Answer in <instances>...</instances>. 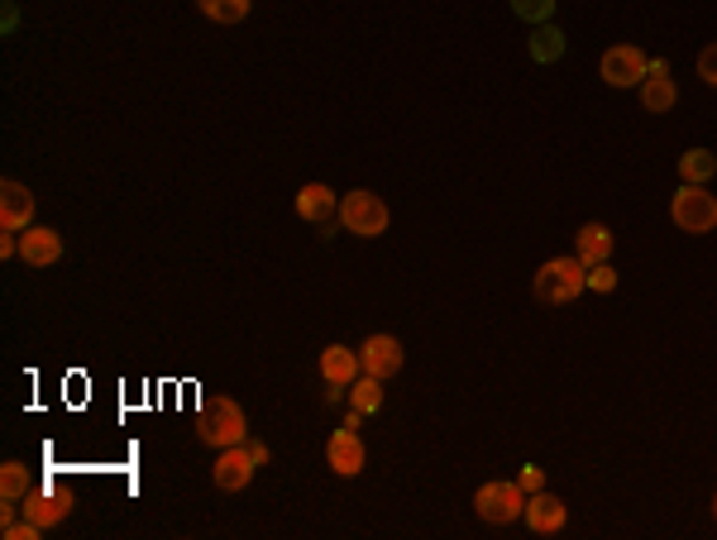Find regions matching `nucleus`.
<instances>
[{
	"label": "nucleus",
	"mask_w": 717,
	"mask_h": 540,
	"mask_svg": "<svg viewBox=\"0 0 717 540\" xmlns=\"http://www.w3.org/2000/svg\"><path fill=\"white\" fill-rule=\"evenodd\" d=\"M197 440L211 445V450H225V445H244L250 440V426H244V406L234 398H206L197 412Z\"/></svg>",
	"instance_id": "1"
},
{
	"label": "nucleus",
	"mask_w": 717,
	"mask_h": 540,
	"mask_svg": "<svg viewBox=\"0 0 717 540\" xmlns=\"http://www.w3.org/2000/svg\"><path fill=\"white\" fill-rule=\"evenodd\" d=\"M583 283H589V263H583L579 254L574 258H551L536 268V297L545 301V307H569L574 297L583 292Z\"/></svg>",
	"instance_id": "2"
},
{
	"label": "nucleus",
	"mask_w": 717,
	"mask_h": 540,
	"mask_svg": "<svg viewBox=\"0 0 717 540\" xmlns=\"http://www.w3.org/2000/svg\"><path fill=\"white\" fill-rule=\"evenodd\" d=\"M527 489L521 483H502V479H493L484 483V489L474 493V512L484 517L488 526H507V521H517V517H527Z\"/></svg>",
	"instance_id": "3"
},
{
	"label": "nucleus",
	"mask_w": 717,
	"mask_h": 540,
	"mask_svg": "<svg viewBox=\"0 0 717 540\" xmlns=\"http://www.w3.org/2000/svg\"><path fill=\"white\" fill-rule=\"evenodd\" d=\"M670 216L684 234H708V230H717V196H708V187L684 182L670 202Z\"/></svg>",
	"instance_id": "4"
},
{
	"label": "nucleus",
	"mask_w": 717,
	"mask_h": 540,
	"mask_svg": "<svg viewBox=\"0 0 717 540\" xmlns=\"http://www.w3.org/2000/svg\"><path fill=\"white\" fill-rule=\"evenodd\" d=\"M340 226L359 240H378L388 230V202L373 192H349L340 196Z\"/></svg>",
	"instance_id": "5"
},
{
	"label": "nucleus",
	"mask_w": 717,
	"mask_h": 540,
	"mask_svg": "<svg viewBox=\"0 0 717 540\" xmlns=\"http://www.w3.org/2000/svg\"><path fill=\"white\" fill-rule=\"evenodd\" d=\"M646 68H650V58L636 44H612L603 53V62H598V72H603V82L608 87H641L646 82Z\"/></svg>",
	"instance_id": "6"
},
{
	"label": "nucleus",
	"mask_w": 717,
	"mask_h": 540,
	"mask_svg": "<svg viewBox=\"0 0 717 540\" xmlns=\"http://www.w3.org/2000/svg\"><path fill=\"white\" fill-rule=\"evenodd\" d=\"M254 469H258V459H254V450H250V440H244V445H225V450H220L211 479H216L220 493H240V489H250Z\"/></svg>",
	"instance_id": "7"
},
{
	"label": "nucleus",
	"mask_w": 717,
	"mask_h": 540,
	"mask_svg": "<svg viewBox=\"0 0 717 540\" xmlns=\"http://www.w3.org/2000/svg\"><path fill=\"white\" fill-rule=\"evenodd\" d=\"M297 216L311 220V226H321V234L331 240L335 226H340V206H335V192L325 187V182H307V187L297 192Z\"/></svg>",
	"instance_id": "8"
},
{
	"label": "nucleus",
	"mask_w": 717,
	"mask_h": 540,
	"mask_svg": "<svg viewBox=\"0 0 717 540\" xmlns=\"http://www.w3.org/2000/svg\"><path fill=\"white\" fill-rule=\"evenodd\" d=\"M34 226V192L24 182H0V230H30Z\"/></svg>",
	"instance_id": "9"
},
{
	"label": "nucleus",
	"mask_w": 717,
	"mask_h": 540,
	"mask_svg": "<svg viewBox=\"0 0 717 540\" xmlns=\"http://www.w3.org/2000/svg\"><path fill=\"white\" fill-rule=\"evenodd\" d=\"M674 101H680V82L670 77V62H660V58H650V68H646V82H641V105L646 111H674Z\"/></svg>",
	"instance_id": "10"
},
{
	"label": "nucleus",
	"mask_w": 717,
	"mask_h": 540,
	"mask_svg": "<svg viewBox=\"0 0 717 540\" xmlns=\"http://www.w3.org/2000/svg\"><path fill=\"white\" fill-rule=\"evenodd\" d=\"M20 258L30 263V268H54L62 258V234L48 226H30L20 234Z\"/></svg>",
	"instance_id": "11"
},
{
	"label": "nucleus",
	"mask_w": 717,
	"mask_h": 540,
	"mask_svg": "<svg viewBox=\"0 0 717 540\" xmlns=\"http://www.w3.org/2000/svg\"><path fill=\"white\" fill-rule=\"evenodd\" d=\"M359 364H363V374H373V378H393L402 368V345L393 335H369L359 345Z\"/></svg>",
	"instance_id": "12"
},
{
	"label": "nucleus",
	"mask_w": 717,
	"mask_h": 540,
	"mask_svg": "<svg viewBox=\"0 0 717 540\" xmlns=\"http://www.w3.org/2000/svg\"><path fill=\"white\" fill-rule=\"evenodd\" d=\"M363 374V364H359V349H345V345H331V349H321V378L331 383V398L335 392H345L355 378Z\"/></svg>",
	"instance_id": "13"
},
{
	"label": "nucleus",
	"mask_w": 717,
	"mask_h": 540,
	"mask_svg": "<svg viewBox=\"0 0 717 540\" xmlns=\"http://www.w3.org/2000/svg\"><path fill=\"white\" fill-rule=\"evenodd\" d=\"M565 521H569L565 497H555V493H531V497H527V526H531L536 536L565 531Z\"/></svg>",
	"instance_id": "14"
},
{
	"label": "nucleus",
	"mask_w": 717,
	"mask_h": 540,
	"mask_svg": "<svg viewBox=\"0 0 717 540\" xmlns=\"http://www.w3.org/2000/svg\"><path fill=\"white\" fill-rule=\"evenodd\" d=\"M325 459H331V469L340 473V479H355V473L363 469V440H359V430H349V426L335 430L331 445H325Z\"/></svg>",
	"instance_id": "15"
},
{
	"label": "nucleus",
	"mask_w": 717,
	"mask_h": 540,
	"mask_svg": "<svg viewBox=\"0 0 717 540\" xmlns=\"http://www.w3.org/2000/svg\"><path fill=\"white\" fill-rule=\"evenodd\" d=\"M68 512H72V493H58V489H38L24 497V517L38 521L48 531V526H58V521H68Z\"/></svg>",
	"instance_id": "16"
},
{
	"label": "nucleus",
	"mask_w": 717,
	"mask_h": 540,
	"mask_svg": "<svg viewBox=\"0 0 717 540\" xmlns=\"http://www.w3.org/2000/svg\"><path fill=\"white\" fill-rule=\"evenodd\" d=\"M608 254H612V230L608 226H583L579 230V258L589 263V268H598V263H608Z\"/></svg>",
	"instance_id": "17"
},
{
	"label": "nucleus",
	"mask_w": 717,
	"mask_h": 540,
	"mask_svg": "<svg viewBox=\"0 0 717 540\" xmlns=\"http://www.w3.org/2000/svg\"><path fill=\"white\" fill-rule=\"evenodd\" d=\"M30 493H34L30 464H20V459H5V464H0V497H10V503H24Z\"/></svg>",
	"instance_id": "18"
},
{
	"label": "nucleus",
	"mask_w": 717,
	"mask_h": 540,
	"mask_svg": "<svg viewBox=\"0 0 717 540\" xmlns=\"http://www.w3.org/2000/svg\"><path fill=\"white\" fill-rule=\"evenodd\" d=\"M708 177H717V153L713 149H689L680 158V182H694V187H703Z\"/></svg>",
	"instance_id": "19"
},
{
	"label": "nucleus",
	"mask_w": 717,
	"mask_h": 540,
	"mask_svg": "<svg viewBox=\"0 0 717 540\" xmlns=\"http://www.w3.org/2000/svg\"><path fill=\"white\" fill-rule=\"evenodd\" d=\"M349 406L363 416H373L378 406H383V378H373V374L355 378V383H349Z\"/></svg>",
	"instance_id": "20"
},
{
	"label": "nucleus",
	"mask_w": 717,
	"mask_h": 540,
	"mask_svg": "<svg viewBox=\"0 0 717 540\" xmlns=\"http://www.w3.org/2000/svg\"><path fill=\"white\" fill-rule=\"evenodd\" d=\"M197 5H201V15L216 20V24H240L244 15H250L254 0H197Z\"/></svg>",
	"instance_id": "21"
},
{
	"label": "nucleus",
	"mask_w": 717,
	"mask_h": 540,
	"mask_svg": "<svg viewBox=\"0 0 717 540\" xmlns=\"http://www.w3.org/2000/svg\"><path fill=\"white\" fill-rule=\"evenodd\" d=\"M565 53V34L551 30V24H536V38H531V58L536 62H555Z\"/></svg>",
	"instance_id": "22"
},
{
	"label": "nucleus",
	"mask_w": 717,
	"mask_h": 540,
	"mask_svg": "<svg viewBox=\"0 0 717 540\" xmlns=\"http://www.w3.org/2000/svg\"><path fill=\"white\" fill-rule=\"evenodd\" d=\"M512 15L527 24H545L555 15V0H512Z\"/></svg>",
	"instance_id": "23"
},
{
	"label": "nucleus",
	"mask_w": 717,
	"mask_h": 540,
	"mask_svg": "<svg viewBox=\"0 0 717 540\" xmlns=\"http://www.w3.org/2000/svg\"><path fill=\"white\" fill-rule=\"evenodd\" d=\"M583 287H589V292H612V287H617V273H612L608 263H598V268H589V283Z\"/></svg>",
	"instance_id": "24"
},
{
	"label": "nucleus",
	"mask_w": 717,
	"mask_h": 540,
	"mask_svg": "<svg viewBox=\"0 0 717 540\" xmlns=\"http://www.w3.org/2000/svg\"><path fill=\"white\" fill-rule=\"evenodd\" d=\"M0 531H5V540H38V531H44V526L24 517V521H10V526H0Z\"/></svg>",
	"instance_id": "25"
},
{
	"label": "nucleus",
	"mask_w": 717,
	"mask_h": 540,
	"mask_svg": "<svg viewBox=\"0 0 717 540\" xmlns=\"http://www.w3.org/2000/svg\"><path fill=\"white\" fill-rule=\"evenodd\" d=\"M698 77H703L708 87H717V44H708V48L698 53Z\"/></svg>",
	"instance_id": "26"
},
{
	"label": "nucleus",
	"mask_w": 717,
	"mask_h": 540,
	"mask_svg": "<svg viewBox=\"0 0 717 540\" xmlns=\"http://www.w3.org/2000/svg\"><path fill=\"white\" fill-rule=\"evenodd\" d=\"M517 483H521V489H527V493H541V489H545V469H536V464H527V469H521V473H517Z\"/></svg>",
	"instance_id": "27"
},
{
	"label": "nucleus",
	"mask_w": 717,
	"mask_h": 540,
	"mask_svg": "<svg viewBox=\"0 0 717 540\" xmlns=\"http://www.w3.org/2000/svg\"><path fill=\"white\" fill-rule=\"evenodd\" d=\"M713 517H717V497H713Z\"/></svg>",
	"instance_id": "28"
}]
</instances>
